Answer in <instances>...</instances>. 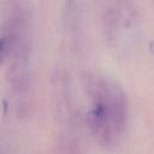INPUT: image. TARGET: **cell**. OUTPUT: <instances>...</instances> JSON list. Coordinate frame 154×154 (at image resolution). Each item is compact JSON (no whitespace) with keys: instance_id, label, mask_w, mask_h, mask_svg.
<instances>
[{"instance_id":"obj_1","label":"cell","mask_w":154,"mask_h":154,"mask_svg":"<svg viewBox=\"0 0 154 154\" xmlns=\"http://www.w3.org/2000/svg\"><path fill=\"white\" fill-rule=\"evenodd\" d=\"M87 88L91 99V105L85 117L87 125L101 147L111 148L126 128V96L113 79L105 76L88 77Z\"/></svg>"}]
</instances>
